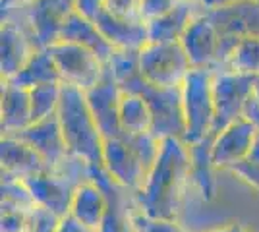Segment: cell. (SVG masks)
I'll return each instance as SVG.
<instances>
[{"label": "cell", "instance_id": "40", "mask_svg": "<svg viewBox=\"0 0 259 232\" xmlns=\"http://www.w3.org/2000/svg\"><path fill=\"white\" fill-rule=\"evenodd\" d=\"M209 232H249V230L244 228L242 224H238V222H232V224H225V226H219V228L209 230Z\"/></svg>", "mask_w": 259, "mask_h": 232}, {"label": "cell", "instance_id": "30", "mask_svg": "<svg viewBox=\"0 0 259 232\" xmlns=\"http://www.w3.org/2000/svg\"><path fill=\"white\" fill-rule=\"evenodd\" d=\"M62 217H58L51 209H45L41 205H35L29 211L27 230L25 232H58Z\"/></svg>", "mask_w": 259, "mask_h": 232}, {"label": "cell", "instance_id": "11", "mask_svg": "<svg viewBox=\"0 0 259 232\" xmlns=\"http://www.w3.org/2000/svg\"><path fill=\"white\" fill-rule=\"evenodd\" d=\"M93 182H97L107 196L105 219L97 232H138L136 219L140 209L136 203V194L120 186L103 165H93Z\"/></svg>", "mask_w": 259, "mask_h": 232}, {"label": "cell", "instance_id": "36", "mask_svg": "<svg viewBox=\"0 0 259 232\" xmlns=\"http://www.w3.org/2000/svg\"><path fill=\"white\" fill-rule=\"evenodd\" d=\"M105 8V0H76V12L89 20H95Z\"/></svg>", "mask_w": 259, "mask_h": 232}, {"label": "cell", "instance_id": "38", "mask_svg": "<svg viewBox=\"0 0 259 232\" xmlns=\"http://www.w3.org/2000/svg\"><path fill=\"white\" fill-rule=\"evenodd\" d=\"M37 0H0V16L10 14V12H22L33 6Z\"/></svg>", "mask_w": 259, "mask_h": 232}, {"label": "cell", "instance_id": "13", "mask_svg": "<svg viewBox=\"0 0 259 232\" xmlns=\"http://www.w3.org/2000/svg\"><path fill=\"white\" fill-rule=\"evenodd\" d=\"M41 47L33 33L20 23L2 22L0 31V74L2 81L18 76Z\"/></svg>", "mask_w": 259, "mask_h": 232}, {"label": "cell", "instance_id": "19", "mask_svg": "<svg viewBox=\"0 0 259 232\" xmlns=\"http://www.w3.org/2000/svg\"><path fill=\"white\" fill-rule=\"evenodd\" d=\"M58 41L64 43H74L83 47L87 51H91L93 55L97 56L103 64H108V60L114 55V47L105 39V35L101 33V29L97 27L95 20H89L85 16L74 12L68 22L64 23V27L60 29Z\"/></svg>", "mask_w": 259, "mask_h": 232}, {"label": "cell", "instance_id": "15", "mask_svg": "<svg viewBox=\"0 0 259 232\" xmlns=\"http://www.w3.org/2000/svg\"><path fill=\"white\" fill-rule=\"evenodd\" d=\"M16 135L37 151V155L43 159L45 166L49 170L56 168L70 155L56 114L45 118V120L33 122L31 126H27L23 132L16 133Z\"/></svg>", "mask_w": 259, "mask_h": 232}, {"label": "cell", "instance_id": "44", "mask_svg": "<svg viewBox=\"0 0 259 232\" xmlns=\"http://www.w3.org/2000/svg\"><path fill=\"white\" fill-rule=\"evenodd\" d=\"M255 95L259 97V79H257V83H255Z\"/></svg>", "mask_w": 259, "mask_h": 232}, {"label": "cell", "instance_id": "24", "mask_svg": "<svg viewBox=\"0 0 259 232\" xmlns=\"http://www.w3.org/2000/svg\"><path fill=\"white\" fill-rule=\"evenodd\" d=\"M14 85H20L25 89H33L37 85H47V83H62L60 79V72L56 68L53 55L49 49H39L33 58L23 66V70L14 76L12 79Z\"/></svg>", "mask_w": 259, "mask_h": 232}, {"label": "cell", "instance_id": "28", "mask_svg": "<svg viewBox=\"0 0 259 232\" xmlns=\"http://www.w3.org/2000/svg\"><path fill=\"white\" fill-rule=\"evenodd\" d=\"M107 68L112 77L116 79L118 87L122 89L132 79L141 76L140 70V51H114L112 58L108 60Z\"/></svg>", "mask_w": 259, "mask_h": 232}, {"label": "cell", "instance_id": "42", "mask_svg": "<svg viewBox=\"0 0 259 232\" xmlns=\"http://www.w3.org/2000/svg\"><path fill=\"white\" fill-rule=\"evenodd\" d=\"M201 2H203V4H207L209 8H213V0H201Z\"/></svg>", "mask_w": 259, "mask_h": 232}, {"label": "cell", "instance_id": "27", "mask_svg": "<svg viewBox=\"0 0 259 232\" xmlns=\"http://www.w3.org/2000/svg\"><path fill=\"white\" fill-rule=\"evenodd\" d=\"M62 97V83H47L29 89V101H31V120L39 122L58 112Z\"/></svg>", "mask_w": 259, "mask_h": 232}, {"label": "cell", "instance_id": "6", "mask_svg": "<svg viewBox=\"0 0 259 232\" xmlns=\"http://www.w3.org/2000/svg\"><path fill=\"white\" fill-rule=\"evenodd\" d=\"M207 18L213 22L221 37L215 72L221 70L230 49L240 39H259V0H234L228 4H221L209 8Z\"/></svg>", "mask_w": 259, "mask_h": 232}, {"label": "cell", "instance_id": "34", "mask_svg": "<svg viewBox=\"0 0 259 232\" xmlns=\"http://www.w3.org/2000/svg\"><path fill=\"white\" fill-rule=\"evenodd\" d=\"M232 174H236L240 180H244L246 184H249L253 190L259 192V161L253 159H244L242 163H238L230 168Z\"/></svg>", "mask_w": 259, "mask_h": 232}, {"label": "cell", "instance_id": "4", "mask_svg": "<svg viewBox=\"0 0 259 232\" xmlns=\"http://www.w3.org/2000/svg\"><path fill=\"white\" fill-rule=\"evenodd\" d=\"M122 93L141 95L147 101L153 116L151 133L164 140H184L186 137V118L182 107V89L180 87H157L147 83L143 76H138L122 87Z\"/></svg>", "mask_w": 259, "mask_h": 232}, {"label": "cell", "instance_id": "5", "mask_svg": "<svg viewBox=\"0 0 259 232\" xmlns=\"http://www.w3.org/2000/svg\"><path fill=\"white\" fill-rule=\"evenodd\" d=\"M213 70L192 68L182 83V107L186 118L184 142L194 145L213 133L215 126V95H213Z\"/></svg>", "mask_w": 259, "mask_h": 232}, {"label": "cell", "instance_id": "12", "mask_svg": "<svg viewBox=\"0 0 259 232\" xmlns=\"http://www.w3.org/2000/svg\"><path fill=\"white\" fill-rule=\"evenodd\" d=\"M85 99L89 111L97 122V128L103 140H112L122 133L120 126V101L122 89L118 87L116 79L112 77L110 70H105V76L95 87L85 91Z\"/></svg>", "mask_w": 259, "mask_h": 232}, {"label": "cell", "instance_id": "1", "mask_svg": "<svg viewBox=\"0 0 259 232\" xmlns=\"http://www.w3.org/2000/svg\"><path fill=\"white\" fill-rule=\"evenodd\" d=\"M190 147L184 140H164L147 174L136 203L143 217L151 221H178L184 199L190 192Z\"/></svg>", "mask_w": 259, "mask_h": 232}, {"label": "cell", "instance_id": "10", "mask_svg": "<svg viewBox=\"0 0 259 232\" xmlns=\"http://www.w3.org/2000/svg\"><path fill=\"white\" fill-rule=\"evenodd\" d=\"M49 51L56 62L64 85H74L81 91H89L105 76L107 64H103L91 51L79 44L56 41L49 47Z\"/></svg>", "mask_w": 259, "mask_h": 232}, {"label": "cell", "instance_id": "17", "mask_svg": "<svg viewBox=\"0 0 259 232\" xmlns=\"http://www.w3.org/2000/svg\"><path fill=\"white\" fill-rule=\"evenodd\" d=\"M180 44H182L184 53L190 58L192 68H203V70L215 72L221 37H219V31L213 25V22L207 18V14L199 16L188 27Z\"/></svg>", "mask_w": 259, "mask_h": 232}, {"label": "cell", "instance_id": "14", "mask_svg": "<svg viewBox=\"0 0 259 232\" xmlns=\"http://www.w3.org/2000/svg\"><path fill=\"white\" fill-rule=\"evenodd\" d=\"M255 133V126L246 118H240L217 133L213 140V163L217 170H230L234 165L248 159Z\"/></svg>", "mask_w": 259, "mask_h": 232}, {"label": "cell", "instance_id": "23", "mask_svg": "<svg viewBox=\"0 0 259 232\" xmlns=\"http://www.w3.org/2000/svg\"><path fill=\"white\" fill-rule=\"evenodd\" d=\"M105 211H107V196L97 182L89 180L76 190L70 205V215L76 221L97 232L105 219Z\"/></svg>", "mask_w": 259, "mask_h": 232}, {"label": "cell", "instance_id": "16", "mask_svg": "<svg viewBox=\"0 0 259 232\" xmlns=\"http://www.w3.org/2000/svg\"><path fill=\"white\" fill-rule=\"evenodd\" d=\"M207 12L201 0H180L168 14L147 23L149 43H180L188 27Z\"/></svg>", "mask_w": 259, "mask_h": 232}, {"label": "cell", "instance_id": "26", "mask_svg": "<svg viewBox=\"0 0 259 232\" xmlns=\"http://www.w3.org/2000/svg\"><path fill=\"white\" fill-rule=\"evenodd\" d=\"M221 70L259 77V39H253V37L240 39L230 49ZM221 70H217V72H221Z\"/></svg>", "mask_w": 259, "mask_h": 232}, {"label": "cell", "instance_id": "29", "mask_svg": "<svg viewBox=\"0 0 259 232\" xmlns=\"http://www.w3.org/2000/svg\"><path fill=\"white\" fill-rule=\"evenodd\" d=\"M2 207L4 209H20V211H31L37 203L33 199L31 192L27 190L23 180L10 176H2Z\"/></svg>", "mask_w": 259, "mask_h": 232}, {"label": "cell", "instance_id": "8", "mask_svg": "<svg viewBox=\"0 0 259 232\" xmlns=\"http://www.w3.org/2000/svg\"><path fill=\"white\" fill-rule=\"evenodd\" d=\"M76 12V0H37L22 12H10L0 16L2 22L20 23L27 27L41 49H49L58 41L60 29L68 18Z\"/></svg>", "mask_w": 259, "mask_h": 232}, {"label": "cell", "instance_id": "21", "mask_svg": "<svg viewBox=\"0 0 259 232\" xmlns=\"http://www.w3.org/2000/svg\"><path fill=\"white\" fill-rule=\"evenodd\" d=\"M31 124L29 89L14 85L12 81H2V97H0L2 135H16Z\"/></svg>", "mask_w": 259, "mask_h": 232}, {"label": "cell", "instance_id": "37", "mask_svg": "<svg viewBox=\"0 0 259 232\" xmlns=\"http://www.w3.org/2000/svg\"><path fill=\"white\" fill-rule=\"evenodd\" d=\"M244 118L248 122H251L255 126V130L259 132V97L253 93L246 103V109H244Z\"/></svg>", "mask_w": 259, "mask_h": 232}, {"label": "cell", "instance_id": "43", "mask_svg": "<svg viewBox=\"0 0 259 232\" xmlns=\"http://www.w3.org/2000/svg\"><path fill=\"white\" fill-rule=\"evenodd\" d=\"M136 226H138V232H147V230H145V228H143V226H140L138 222H136Z\"/></svg>", "mask_w": 259, "mask_h": 232}, {"label": "cell", "instance_id": "2", "mask_svg": "<svg viewBox=\"0 0 259 232\" xmlns=\"http://www.w3.org/2000/svg\"><path fill=\"white\" fill-rule=\"evenodd\" d=\"M161 151V140L151 132L120 133L118 137L105 140L103 168L120 186L140 192L147 174Z\"/></svg>", "mask_w": 259, "mask_h": 232}, {"label": "cell", "instance_id": "33", "mask_svg": "<svg viewBox=\"0 0 259 232\" xmlns=\"http://www.w3.org/2000/svg\"><path fill=\"white\" fill-rule=\"evenodd\" d=\"M180 0H141V20L145 23L161 18L172 10Z\"/></svg>", "mask_w": 259, "mask_h": 232}, {"label": "cell", "instance_id": "25", "mask_svg": "<svg viewBox=\"0 0 259 232\" xmlns=\"http://www.w3.org/2000/svg\"><path fill=\"white\" fill-rule=\"evenodd\" d=\"M153 116L147 101L141 95L122 93L120 101V126L122 133H141L151 132Z\"/></svg>", "mask_w": 259, "mask_h": 232}, {"label": "cell", "instance_id": "32", "mask_svg": "<svg viewBox=\"0 0 259 232\" xmlns=\"http://www.w3.org/2000/svg\"><path fill=\"white\" fill-rule=\"evenodd\" d=\"M29 211L20 209H4L0 217V232H25L27 230Z\"/></svg>", "mask_w": 259, "mask_h": 232}, {"label": "cell", "instance_id": "9", "mask_svg": "<svg viewBox=\"0 0 259 232\" xmlns=\"http://www.w3.org/2000/svg\"><path fill=\"white\" fill-rule=\"evenodd\" d=\"M259 77L236 74L221 70L213 77V95H215V126L213 133L223 132L230 124L244 118V109L248 99L255 93Z\"/></svg>", "mask_w": 259, "mask_h": 232}, {"label": "cell", "instance_id": "41", "mask_svg": "<svg viewBox=\"0 0 259 232\" xmlns=\"http://www.w3.org/2000/svg\"><path fill=\"white\" fill-rule=\"evenodd\" d=\"M248 159H253V161H259V132L255 133V142H253V147L249 151Z\"/></svg>", "mask_w": 259, "mask_h": 232}, {"label": "cell", "instance_id": "3", "mask_svg": "<svg viewBox=\"0 0 259 232\" xmlns=\"http://www.w3.org/2000/svg\"><path fill=\"white\" fill-rule=\"evenodd\" d=\"M56 116L64 133L68 151L76 157L85 159L91 165H103L105 140L89 111L85 91L62 83V97H60Z\"/></svg>", "mask_w": 259, "mask_h": 232}, {"label": "cell", "instance_id": "7", "mask_svg": "<svg viewBox=\"0 0 259 232\" xmlns=\"http://www.w3.org/2000/svg\"><path fill=\"white\" fill-rule=\"evenodd\" d=\"M140 70L151 85L182 87L192 64L180 43H147L140 51Z\"/></svg>", "mask_w": 259, "mask_h": 232}, {"label": "cell", "instance_id": "18", "mask_svg": "<svg viewBox=\"0 0 259 232\" xmlns=\"http://www.w3.org/2000/svg\"><path fill=\"white\" fill-rule=\"evenodd\" d=\"M0 161H2V176L18 178V180H27L47 168L37 151L18 135H2Z\"/></svg>", "mask_w": 259, "mask_h": 232}, {"label": "cell", "instance_id": "22", "mask_svg": "<svg viewBox=\"0 0 259 232\" xmlns=\"http://www.w3.org/2000/svg\"><path fill=\"white\" fill-rule=\"evenodd\" d=\"M95 23L105 35L108 43L116 51H141L149 43V33H147V23L132 22V20H122L114 18L108 12H101Z\"/></svg>", "mask_w": 259, "mask_h": 232}, {"label": "cell", "instance_id": "39", "mask_svg": "<svg viewBox=\"0 0 259 232\" xmlns=\"http://www.w3.org/2000/svg\"><path fill=\"white\" fill-rule=\"evenodd\" d=\"M58 232H95V230H91V228L83 226V224H81L79 221H76L72 215H68V217H64L62 222H60Z\"/></svg>", "mask_w": 259, "mask_h": 232}, {"label": "cell", "instance_id": "20", "mask_svg": "<svg viewBox=\"0 0 259 232\" xmlns=\"http://www.w3.org/2000/svg\"><path fill=\"white\" fill-rule=\"evenodd\" d=\"M213 140H215V133L207 135L194 145H188L190 147V161H192L190 186L207 203H211L217 196V166L213 163Z\"/></svg>", "mask_w": 259, "mask_h": 232}, {"label": "cell", "instance_id": "35", "mask_svg": "<svg viewBox=\"0 0 259 232\" xmlns=\"http://www.w3.org/2000/svg\"><path fill=\"white\" fill-rule=\"evenodd\" d=\"M136 222L140 226H143L147 232H190L186 230L178 221H151V219L143 217L141 213L138 215Z\"/></svg>", "mask_w": 259, "mask_h": 232}, {"label": "cell", "instance_id": "31", "mask_svg": "<svg viewBox=\"0 0 259 232\" xmlns=\"http://www.w3.org/2000/svg\"><path fill=\"white\" fill-rule=\"evenodd\" d=\"M105 12L114 18L143 22L141 20V0H105ZM145 23V22H143Z\"/></svg>", "mask_w": 259, "mask_h": 232}]
</instances>
